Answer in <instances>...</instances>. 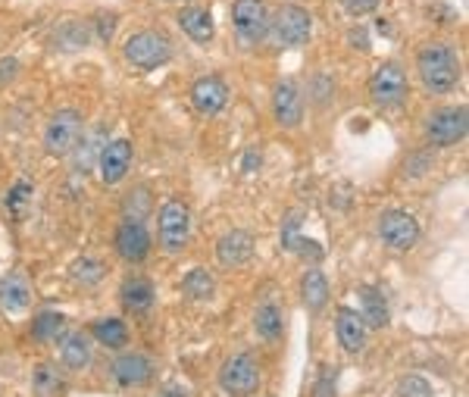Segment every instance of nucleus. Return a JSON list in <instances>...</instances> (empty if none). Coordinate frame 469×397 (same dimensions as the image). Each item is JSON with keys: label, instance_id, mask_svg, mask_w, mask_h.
Listing matches in <instances>:
<instances>
[{"label": "nucleus", "instance_id": "f257e3e1", "mask_svg": "<svg viewBox=\"0 0 469 397\" xmlns=\"http://www.w3.org/2000/svg\"><path fill=\"white\" fill-rule=\"evenodd\" d=\"M417 72L423 78V85L429 88L432 94H448L457 88L460 82V57L450 44H441V41H432L423 51L417 53Z\"/></svg>", "mask_w": 469, "mask_h": 397}, {"label": "nucleus", "instance_id": "f03ea898", "mask_svg": "<svg viewBox=\"0 0 469 397\" xmlns=\"http://www.w3.org/2000/svg\"><path fill=\"white\" fill-rule=\"evenodd\" d=\"M219 388L228 397H250L260 388V363L254 353H234L222 363L219 369Z\"/></svg>", "mask_w": 469, "mask_h": 397}, {"label": "nucleus", "instance_id": "7ed1b4c3", "mask_svg": "<svg viewBox=\"0 0 469 397\" xmlns=\"http://www.w3.org/2000/svg\"><path fill=\"white\" fill-rule=\"evenodd\" d=\"M125 60L138 69H160L172 60V41L163 32H135L123 47Z\"/></svg>", "mask_w": 469, "mask_h": 397}, {"label": "nucleus", "instance_id": "20e7f679", "mask_svg": "<svg viewBox=\"0 0 469 397\" xmlns=\"http://www.w3.org/2000/svg\"><path fill=\"white\" fill-rule=\"evenodd\" d=\"M410 98V82H407V72L401 63L388 60L382 63L370 78V100L376 107H401Z\"/></svg>", "mask_w": 469, "mask_h": 397}, {"label": "nucleus", "instance_id": "39448f33", "mask_svg": "<svg viewBox=\"0 0 469 397\" xmlns=\"http://www.w3.org/2000/svg\"><path fill=\"white\" fill-rule=\"evenodd\" d=\"M160 226V244L166 254H182L191 238V210L185 201H166L156 216Z\"/></svg>", "mask_w": 469, "mask_h": 397}, {"label": "nucleus", "instance_id": "423d86ee", "mask_svg": "<svg viewBox=\"0 0 469 397\" xmlns=\"http://www.w3.org/2000/svg\"><path fill=\"white\" fill-rule=\"evenodd\" d=\"M269 32H273L279 47H300L313 35V16L304 7H298V4H285L269 20Z\"/></svg>", "mask_w": 469, "mask_h": 397}, {"label": "nucleus", "instance_id": "0eeeda50", "mask_svg": "<svg viewBox=\"0 0 469 397\" xmlns=\"http://www.w3.org/2000/svg\"><path fill=\"white\" fill-rule=\"evenodd\" d=\"M85 135V123H82V113L76 110H57L51 116L44 129V150L51 156H69L76 150V144Z\"/></svg>", "mask_w": 469, "mask_h": 397}, {"label": "nucleus", "instance_id": "6e6552de", "mask_svg": "<svg viewBox=\"0 0 469 397\" xmlns=\"http://www.w3.org/2000/svg\"><path fill=\"white\" fill-rule=\"evenodd\" d=\"M469 131V113L466 107H444V110L432 113L425 123V138L435 147H454L466 138Z\"/></svg>", "mask_w": 469, "mask_h": 397}, {"label": "nucleus", "instance_id": "1a4fd4ad", "mask_svg": "<svg viewBox=\"0 0 469 397\" xmlns=\"http://www.w3.org/2000/svg\"><path fill=\"white\" fill-rule=\"evenodd\" d=\"M232 22L238 38L248 44H260L269 35V10L263 0H234L232 4Z\"/></svg>", "mask_w": 469, "mask_h": 397}, {"label": "nucleus", "instance_id": "9d476101", "mask_svg": "<svg viewBox=\"0 0 469 397\" xmlns=\"http://www.w3.org/2000/svg\"><path fill=\"white\" fill-rule=\"evenodd\" d=\"M378 238L391 250H410L419 242L417 216L404 213V210H388V213H382V219H378Z\"/></svg>", "mask_w": 469, "mask_h": 397}, {"label": "nucleus", "instance_id": "9b49d317", "mask_svg": "<svg viewBox=\"0 0 469 397\" xmlns=\"http://www.w3.org/2000/svg\"><path fill=\"white\" fill-rule=\"evenodd\" d=\"M113 248L123 257L125 263H144L150 257V234L144 228V222L123 219L116 228V238H113Z\"/></svg>", "mask_w": 469, "mask_h": 397}, {"label": "nucleus", "instance_id": "f8f14e48", "mask_svg": "<svg viewBox=\"0 0 469 397\" xmlns=\"http://www.w3.org/2000/svg\"><path fill=\"white\" fill-rule=\"evenodd\" d=\"M273 113L275 123L285 125V129H298L300 119H304V94L294 78H282L279 85L273 88Z\"/></svg>", "mask_w": 469, "mask_h": 397}, {"label": "nucleus", "instance_id": "ddd939ff", "mask_svg": "<svg viewBox=\"0 0 469 397\" xmlns=\"http://www.w3.org/2000/svg\"><path fill=\"white\" fill-rule=\"evenodd\" d=\"M131 154H135V147H131L129 138H113V141H107V147L100 150V182L104 185H119L125 176H129L131 170Z\"/></svg>", "mask_w": 469, "mask_h": 397}, {"label": "nucleus", "instance_id": "4468645a", "mask_svg": "<svg viewBox=\"0 0 469 397\" xmlns=\"http://www.w3.org/2000/svg\"><path fill=\"white\" fill-rule=\"evenodd\" d=\"M191 104L201 116H216L228 104V85L219 75H203L191 85Z\"/></svg>", "mask_w": 469, "mask_h": 397}, {"label": "nucleus", "instance_id": "2eb2a0df", "mask_svg": "<svg viewBox=\"0 0 469 397\" xmlns=\"http://www.w3.org/2000/svg\"><path fill=\"white\" fill-rule=\"evenodd\" d=\"M254 250H257L254 234L244 232V228H232V232H226L216 242V260L226 269H234V266H244L254 257Z\"/></svg>", "mask_w": 469, "mask_h": 397}, {"label": "nucleus", "instance_id": "dca6fc26", "mask_svg": "<svg viewBox=\"0 0 469 397\" xmlns=\"http://www.w3.org/2000/svg\"><path fill=\"white\" fill-rule=\"evenodd\" d=\"M113 382L123 385V388H141L154 378V363L144 353H119L110 366Z\"/></svg>", "mask_w": 469, "mask_h": 397}, {"label": "nucleus", "instance_id": "f3484780", "mask_svg": "<svg viewBox=\"0 0 469 397\" xmlns=\"http://www.w3.org/2000/svg\"><path fill=\"white\" fill-rule=\"evenodd\" d=\"M366 322L360 320V313L351 306H338L335 313V335H338V345L345 353H360L366 347Z\"/></svg>", "mask_w": 469, "mask_h": 397}, {"label": "nucleus", "instance_id": "a211bd4d", "mask_svg": "<svg viewBox=\"0 0 469 397\" xmlns=\"http://www.w3.org/2000/svg\"><path fill=\"white\" fill-rule=\"evenodd\" d=\"M107 141H110V135H107V125H94L88 135H82V141L76 144V150H72V170L76 172H91L94 163L100 160V150L107 147Z\"/></svg>", "mask_w": 469, "mask_h": 397}, {"label": "nucleus", "instance_id": "6ab92c4d", "mask_svg": "<svg viewBox=\"0 0 469 397\" xmlns=\"http://www.w3.org/2000/svg\"><path fill=\"white\" fill-rule=\"evenodd\" d=\"M32 304V285L22 273H10L0 279V306L10 313H22Z\"/></svg>", "mask_w": 469, "mask_h": 397}, {"label": "nucleus", "instance_id": "aec40b11", "mask_svg": "<svg viewBox=\"0 0 469 397\" xmlns=\"http://www.w3.org/2000/svg\"><path fill=\"white\" fill-rule=\"evenodd\" d=\"M119 300H123V306L129 313L141 316V313H147L150 306H154L156 294H154V285H150L147 279H141V275H131V279H125L123 288H119Z\"/></svg>", "mask_w": 469, "mask_h": 397}, {"label": "nucleus", "instance_id": "412c9836", "mask_svg": "<svg viewBox=\"0 0 469 397\" xmlns=\"http://www.w3.org/2000/svg\"><path fill=\"white\" fill-rule=\"evenodd\" d=\"M60 360H63V366L72 372L88 369V366H91V341H88V335H82V332L63 335V341H60Z\"/></svg>", "mask_w": 469, "mask_h": 397}, {"label": "nucleus", "instance_id": "4be33fe9", "mask_svg": "<svg viewBox=\"0 0 469 397\" xmlns=\"http://www.w3.org/2000/svg\"><path fill=\"white\" fill-rule=\"evenodd\" d=\"M179 26L195 44H207L213 41V16L203 7H182L179 10Z\"/></svg>", "mask_w": 469, "mask_h": 397}, {"label": "nucleus", "instance_id": "5701e85b", "mask_svg": "<svg viewBox=\"0 0 469 397\" xmlns=\"http://www.w3.org/2000/svg\"><path fill=\"white\" fill-rule=\"evenodd\" d=\"M360 320L366 322V329H385L391 322V310H388V300L378 288H360Z\"/></svg>", "mask_w": 469, "mask_h": 397}, {"label": "nucleus", "instance_id": "b1692460", "mask_svg": "<svg viewBox=\"0 0 469 397\" xmlns=\"http://www.w3.org/2000/svg\"><path fill=\"white\" fill-rule=\"evenodd\" d=\"M300 294H304V304L306 310L316 316V313H322V306L329 304V282L326 275L320 273V269H306L304 275V285H300Z\"/></svg>", "mask_w": 469, "mask_h": 397}, {"label": "nucleus", "instance_id": "393cba45", "mask_svg": "<svg viewBox=\"0 0 469 397\" xmlns=\"http://www.w3.org/2000/svg\"><path fill=\"white\" fill-rule=\"evenodd\" d=\"M32 394L35 397H63L66 394V378L57 372L53 363H41L32 376Z\"/></svg>", "mask_w": 469, "mask_h": 397}, {"label": "nucleus", "instance_id": "a878e982", "mask_svg": "<svg viewBox=\"0 0 469 397\" xmlns=\"http://www.w3.org/2000/svg\"><path fill=\"white\" fill-rule=\"evenodd\" d=\"M91 335L100 341L104 347H110V351H119V347L129 345V326H125L123 320H98L91 326Z\"/></svg>", "mask_w": 469, "mask_h": 397}, {"label": "nucleus", "instance_id": "bb28decb", "mask_svg": "<svg viewBox=\"0 0 469 397\" xmlns=\"http://www.w3.org/2000/svg\"><path fill=\"white\" fill-rule=\"evenodd\" d=\"M282 310L275 304H260L257 306V313H254V332L260 335L263 341H275L282 335Z\"/></svg>", "mask_w": 469, "mask_h": 397}, {"label": "nucleus", "instance_id": "cd10ccee", "mask_svg": "<svg viewBox=\"0 0 469 397\" xmlns=\"http://www.w3.org/2000/svg\"><path fill=\"white\" fill-rule=\"evenodd\" d=\"M88 38H91V35H88V26H85V22H76V20L63 22V26L53 32V44H57L63 53L82 51V47L88 44Z\"/></svg>", "mask_w": 469, "mask_h": 397}, {"label": "nucleus", "instance_id": "c85d7f7f", "mask_svg": "<svg viewBox=\"0 0 469 397\" xmlns=\"http://www.w3.org/2000/svg\"><path fill=\"white\" fill-rule=\"evenodd\" d=\"M63 329H66V316H63V313L44 310V313H38V316H35L32 338L35 341H57L60 335H63Z\"/></svg>", "mask_w": 469, "mask_h": 397}, {"label": "nucleus", "instance_id": "c756f323", "mask_svg": "<svg viewBox=\"0 0 469 397\" xmlns=\"http://www.w3.org/2000/svg\"><path fill=\"white\" fill-rule=\"evenodd\" d=\"M182 291L188 294L191 300H210L213 298V291H216V282L207 269H191L182 282Z\"/></svg>", "mask_w": 469, "mask_h": 397}, {"label": "nucleus", "instance_id": "7c9ffc66", "mask_svg": "<svg viewBox=\"0 0 469 397\" xmlns=\"http://www.w3.org/2000/svg\"><path fill=\"white\" fill-rule=\"evenodd\" d=\"M154 210V203H150V188H131L129 195L123 197V213L125 219H135V222H144V216Z\"/></svg>", "mask_w": 469, "mask_h": 397}, {"label": "nucleus", "instance_id": "2f4dec72", "mask_svg": "<svg viewBox=\"0 0 469 397\" xmlns=\"http://www.w3.org/2000/svg\"><path fill=\"white\" fill-rule=\"evenodd\" d=\"M104 263L100 260H91V257H85V260H78L76 266H72V279L78 282V285H85V288H94L100 279H104Z\"/></svg>", "mask_w": 469, "mask_h": 397}, {"label": "nucleus", "instance_id": "473e14b6", "mask_svg": "<svg viewBox=\"0 0 469 397\" xmlns=\"http://www.w3.org/2000/svg\"><path fill=\"white\" fill-rule=\"evenodd\" d=\"M398 397H432V385L423 376H404L398 382Z\"/></svg>", "mask_w": 469, "mask_h": 397}, {"label": "nucleus", "instance_id": "72a5a7b5", "mask_svg": "<svg viewBox=\"0 0 469 397\" xmlns=\"http://www.w3.org/2000/svg\"><path fill=\"white\" fill-rule=\"evenodd\" d=\"M300 222H304V213H298V210H291V213L285 216V222H282V248L285 250H291V244L298 242Z\"/></svg>", "mask_w": 469, "mask_h": 397}, {"label": "nucleus", "instance_id": "f704fd0d", "mask_svg": "<svg viewBox=\"0 0 469 397\" xmlns=\"http://www.w3.org/2000/svg\"><path fill=\"white\" fill-rule=\"evenodd\" d=\"M28 197H32V185H28V182H16L13 191L7 195V210H13V213L20 216L22 207L28 203Z\"/></svg>", "mask_w": 469, "mask_h": 397}, {"label": "nucleus", "instance_id": "c9c22d12", "mask_svg": "<svg viewBox=\"0 0 469 397\" xmlns=\"http://www.w3.org/2000/svg\"><path fill=\"white\" fill-rule=\"evenodd\" d=\"M291 250L294 254H300V257H310V260H322V248L316 242H306V238H300L298 234V242L291 244Z\"/></svg>", "mask_w": 469, "mask_h": 397}, {"label": "nucleus", "instance_id": "e433bc0d", "mask_svg": "<svg viewBox=\"0 0 469 397\" xmlns=\"http://www.w3.org/2000/svg\"><path fill=\"white\" fill-rule=\"evenodd\" d=\"M16 72H20V60L16 57H0V88L10 85L16 78Z\"/></svg>", "mask_w": 469, "mask_h": 397}, {"label": "nucleus", "instance_id": "4c0bfd02", "mask_svg": "<svg viewBox=\"0 0 469 397\" xmlns=\"http://www.w3.org/2000/svg\"><path fill=\"white\" fill-rule=\"evenodd\" d=\"M341 4H345V10L351 16H366V13H372L382 0H341Z\"/></svg>", "mask_w": 469, "mask_h": 397}, {"label": "nucleus", "instance_id": "58836bf2", "mask_svg": "<svg viewBox=\"0 0 469 397\" xmlns=\"http://www.w3.org/2000/svg\"><path fill=\"white\" fill-rule=\"evenodd\" d=\"M313 397H335V369L332 372H322V378L316 382V391H313Z\"/></svg>", "mask_w": 469, "mask_h": 397}, {"label": "nucleus", "instance_id": "ea45409f", "mask_svg": "<svg viewBox=\"0 0 469 397\" xmlns=\"http://www.w3.org/2000/svg\"><path fill=\"white\" fill-rule=\"evenodd\" d=\"M98 20H100L98 35H100V38H104V41H110V38H113V32H116V13H100Z\"/></svg>", "mask_w": 469, "mask_h": 397}, {"label": "nucleus", "instance_id": "a19ab883", "mask_svg": "<svg viewBox=\"0 0 469 397\" xmlns=\"http://www.w3.org/2000/svg\"><path fill=\"white\" fill-rule=\"evenodd\" d=\"M257 166H260V147H250L244 154V172H254Z\"/></svg>", "mask_w": 469, "mask_h": 397}, {"label": "nucleus", "instance_id": "79ce46f5", "mask_svg": "<svg viewBox=\"0 0 469 397\" xmlns=\"http://www.w3.org/2000/svg\"><path fill=\"white\" fill-rule=\"evenodd\" d=\"M156 397H191V394L182 388V385H166V388L160 391V394H156Z\"/></svg>", "mask_w": 469, "mask_h": 397}, {"label": "nucleus", "instance_id": "37998d69", "mask_svg": "<svg viewBox=\"0 0 469 397\" xmlns=\"http://www.w3.org/2000/svg\"><path fill=\"white\" fill-rule=\"evenodd\" d=\"M351 41H354V44H360V51H370V41H366V32H363V28L351 32Z\"/></svg>", "mask_w": 469, "mask_h": 397}]
</instances>
